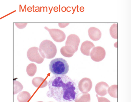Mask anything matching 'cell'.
Wrapping results in <instances>:
<instances>
[{
  "label": "cell",
  "mask_w": 131,
  "mask_h": 102,
  "mask_svg": "<svg viewBox=\"0 0 131 102\" xmlns=\"http://www.w3.org/2000/svg\"><path fill=\"white\" fill-rule=\"evenodd\" d=\"M49 91L47 96L58 102H72L79 92L77 84L66 75H54L48 83Z\"/></svg>",
  "instance_id": "6da1fadb"
},
{
  "label": "cell",
  "mask_w": 131,
  "mask_h": 102,
  "mask_svg": "<svg viewBox=\"0 0 131 102\" xmlns=\"http://www.w3.org/2000/svg\"><path fill=\"white\" fill-rule=\"evenodd\" d=\"M80 42V39L77 35H70L68 37L66 43V46L61 49L62 55L67 57H70L78 51V47Z\"/></svg>",
  "instance_id": "7a4b0ae2"
},
{
  "label": "cell",
  "mask_w": 131,
  "mask_h": 102,
  "mask_svg": "<svg viewBox=\"0 0 131 102\" xmlns=\"http://www.w3.org/2000/svg\"><path fill=\"white\" fill-rule=\"evenodd\" d=\"M49 69L54 75H65L68 72L69 66L67 61L64 59L56 58L50 62Z\"/></svg>",
  "instance_id": "3957f363"
},
{
  "label": "cell",
  "mask_w": 131,
  "mask_h": 102,
  "mask_svg": "<svg viewBox=\"0 0 131 102\" xmlns=\"http://www.w3.org/2000/svg\"><path fill=\"white\" fill-rule=\"evenodd\" d=\"M40 49H44L45 54H47V58H53L55 56L57 52L56 47L52 42L49 41V43H47V46L44 41L41 43Z\"/></svg>",
  "instance_id": "277c9868"
},
{
  "label": "cell",
  "mask_w": 131,
  "mask_h": 102,
  "mask_svg": "<svg viewBox=\"0 0 131 102\" xmlns=\"http://www.w3.org/2000/svg\"><path fill=\"white\" fill-rule=\"evenodd\" d=\"M105 55V50L100 46L94 47L90 53L91 58L95 62L101 61L104 59Z\"/></svg>",
  "instance_id": "5b68a950"
},
{
  "label": "cell",
  "mask_w": 131,
  "mask_h": 102,
  "mask_svg": "<svg viewBox=\"0 0 131 102\" xmlns=\"http://www.w3.org/2000/svg\"><path fill=\"white\" fill-rule=\"evenodd\" d=\"M92 87L91 80L88 78L82 79L79 82L78 87L79 90L82 93H88L90 91Z\"/></svg>",
  "instance_id": "8992f818"
},
{
  "label": "cell",
  "mask_w": 131,
  "mask_h": 102,
  "mask_svg": "<svg viewBox=\"0 0 131 102\" xmlns=\"http://www.w3.org/2000/svg\"><path fill=\"white\" fill-rule=\"evenodd\" d=\"M108 85L105 82H101L96 85L95 90L97 95L101 96H104L107 93Z\"/></svg>",
  "instance_id": "52a82bcc"
},
{
  "label": "cell",
  "mask_w": 131,
  "mask_h": 102,
  "mask_svg": "<svg viewBox=\"0 0 131 102\" xmlns=\"http://www.w3.org/2000/svg\"><path fill=\"white\" fill-rule=\"evenodd\" d=\"M52 34L51 35L54 41L58 42L64 41L66 35L63 31L58 29H52Z\"/></svg>",
  "instance_id": "ba28073f"
},
{
  "label": "cell",
  "mask_w": 131,
  "mask_h": 102,
  "mask_svg": "<svg viewBox=\"0 0 131 102\" xmlns=\"http://www.w3.org/2000/svg\"><path fill=\"white\" fill-rule=\"evenodd\" d=\"M89 37L93 41H97L101 38V32L100 30L95 27H91L88 30Z\"/></svg>",
  "instance_id": "9c48e42d"
},
{
  "label": "cell",
  "mask_w": 131,
  "mask_h": 102,
  "mask_svg": "<svg viewBox=\"0 0 131 102\" xmlns=\"http://www.w3.org/2000/svg\"><path fill=\"white\" fill-rule=\"evenodd\" d=\"M95 47L92 42L86 41L82 43L81 47V52L84 55L89 56L90 55L91 49Z\"/></svg>",
  "instance_id": "30bf717a"
},
{
  "label": "cell",
  "mask_w": 131,
  "mask_h": 102,
  "mask_svg": "<svg viewBox=\"0 0 131 102\" xmlns=\"http://www.w3.org/2000/svg\"><path fill=\"white\" fill-rule=\"evenodd\" d=\"M32 83L35 87L40 88L46 87L48 84V83L45 79L38 77L34 78L32 80Z\"/></svg>",
  "instance_id": "8fae6325"
},
{
  "label": "cell",
  "mask_w": 131,
  "mask_h": 102,
  "mask_svg": "<svg viewBox=\"0 0 131 102\" xmlns=\"http://www.w3.org/2000/svg\"><path fill=\"white\" fill-rule=\"evenodd\" d=\"M91 97L89 94L81 93L78 94L75 100V102H90Z\"/></svg>",
  "instance_id": "7c38bea8"
},
{
  "label": "cell",
  "mask_w": 131,
  "mask_h": 102,
  "mask_svg": "<svg viewBox=\"0 0 131 102\" xmlns=\"http://www.w3.org/2000/svg\"><path fill=\"white\" fill-rule=\"evenodd\" d=\"M31 95L27 91H23L19 94L17 99L19 102H27L30 99Z\"/></svg>",
  "instance_id": "4fadbf2b"
},
{
  "label": "cell",
  "mask_w": 131,
  "mask_h": 102,
  "mask_svg": "<svg viewBox=\"0 0 131 102\" xmlns=\"http://www.w3.org/2000/svg\"><path fill=\"white\" fill-rule=\"evenodd\" d=\"M36 71L37 67L35 64H30L27 67L26 71H27V74L29 76H34L36 72Z\"/></svg>",
  "instance_id": "5bb4252c"
},
{
  "label": "cell",
  "mask_w": 131,
  "mask_h": 102,
  "mask_svg": "<svg viewBox=\"0 0 131 102\" xmlns=\"http://www.w3.org/2000/svg\"><path fill=\"white\" fill-rule=\"evenodd\" d=\"M107 92L112 97L117 98V85H112L109 87Z\"/></svg>",
  "instance_id": "9a60e30c"
},
{
  "label": "cell",
  "mask_w": 131,
  "mask_h": 102,
  "mask_svg": "<svg viewBox=\"0 0 131 102\" xmlns=\"http://www.w3.org/2000/svg\"><path fill=\"white\" fill-rule=\"evenodd\" d=\"M14 94H16L23 90V86L19 82L14 81Z\"/></svg>",
  "instance_id": "2e32d148"
},
{
  "label": "cell",
  "mask_w": 131,
  "mask_h": 102,
  "mask_svg": "<svg viewBox=\"0 0 131 102\" xmlns=\"http://www.w3.org/2000/svg\"><path fill=\"white\" fill-rule=\"evenodd\" d=\"M110 33L112 37L117 39V24H114L110 28Z\"/></svg>",
  "instance_id": "e0dca14e"
},
{
  "label": "cell",
  "mask_w": 131,
  "mask_h": 102,
  "mask_svg": "<svg viewBox=\"0 0 131 102\" xmlns=\"http://www.w3.org/2000/svg\"><path fill=\"white\" fill-rule=\"evenodd\" d=\"M96 96L97 98L98 102H111L108 99L105 97H99L97 94L96 95Z\"/></svg>",
  "instance_id": "ac0fdd59"
},
{
  "label": "cell",
  "mask_w": 131,
  "mask_h": 102,
  "mask_svg": "<svg viewBox=\"0 0 131 102\" xmlns=\"http://www.w3.org/2000/svg\"><path fill=\"white\" fill-rule=\"evenodd\" d=\"M43 102V101H38V102Z\"/></svg>",
  "instance_id": "d6986e66"
},
{
  "label": "cell",
  "mask_w": 131,
  "mask_h": 102,
  "mask_svg": "<svg viewBox=\"0 0 131 102\" xmlns=\"http://www.w3.org/2000/svg\"></svg>",
  "instance_id": "ffe728a7"
}]
</instances>
